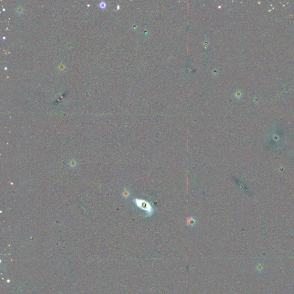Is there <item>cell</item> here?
Wrapping results in <instances>:
<instances>
[{
  "label": "cell",
  "instance_id": "cell-1",
  "mask_svg": "<svg viewBox=\"0 0 294 294\" xmlns=\"http://www.w3.org/2000/svg\"><path fill=\"white\" fill-rule=\"evenodd\" d=\"M133 202L138 208L146 212V214H147V217H150L153 214L154 210L149 202L144 199L136 198L134 199Z\"/></svg>",
  "mask_w": 294,
  "mask_h": 294
},
{
  "label": "cell",
  "instance_id": "cell-2",
  "mask_svg": "<svg viewBox=\"0 0 294 294\" xmlns=\"http://www.w3.org/2000/svg\"><path fill=\"white\" fill-rule=\"evenodd\" d=\"M99 6H100V7L102 8H104L106 6V3H105L104 2H101L99 3Z\"/></svg>",
  "mask_w": 294,
  "mask_h": 294
},
{
  "label": "cell",
  "instance_id": "cell-3",
  "mask_svg": "<svg viewBox=\"0 0 294 294\" xmlns=\"http://www.w3.org/2000/svg\"><path fill=\"white\" fill-rule=\"evenodd\" d=\"M190 225H191V226H192V225H195V219H193V218L190 219Z\"/></svg>",
  "mask_w": 294,
  "mask_h": 294
}]
</instances>
